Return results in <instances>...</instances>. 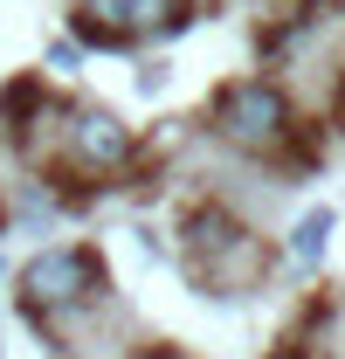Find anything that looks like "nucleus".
<instances>
[{"instance_id":"nucleus-4","label":"nucleus","mask_w":345,"mask_h":359,"mask_svg":"<svg viewBox=\"0 0 345 359\" xmlns=\"http://www.w3.org/2000/svg\"><path fill=\"white\" fill-rule=\"evenodd\" d=\"M62 145H69V159L90 166V173H118L131 159V125H118L111 111H69Z\"/></svg>"},{"instance_id":"nucleus-5","label":"nucleus","mask_w":345,"mask_h":359,"mask_svg":"<svg viewBox=\"0 0 345 359\" xmlns=\"http://www.w3.org/2000/svg\"><path fill=\"white\" fill-rule=\"evenodd\" d=\"M325 235H332V215H325V208H311V215L297 222V242H290V249H297V269H318V256H325Z\"/></svg>"},{"instance_id":"nucleus-3","label":"nucleus","mask_w":345,"mask_h":359,"mask_svg":"<svg viewBox=\"0 0 345 359\" xmlns=\"http://www.w3.org/2000/svg\"><path fill=\"white\" fill-rule=\"evenodd\" d=\"M83 42H138L187 28V0H76Z\"/></svg>"},{"instance_id":"nucleus-6","label":"nucleus","mask_w":345,"mask_h":359,"mask_svg":"<svg viewBox=\"0 0 345 359\" xmlns=\"http://www.w3.org/2000/svg\"><path fill=\"white\" fill-rule=\"evenodd\" d=\"M48 62H55V69H83V48H69V42H55V48H48Z\"/></svg>"},{"instance_id":"nucleus-7","label":"nucleus","mask_w":345,"mask_h":359,"mask_svg":"<svg viewBox=\"0 0 345 359\" xmlns=\"http://www.w3.org/2000/svg\"><path fill=\"white\" fill-rule=\"evenodd\" d=\"M145 359H187V353H172V346H152V353H145Z\"/></svg>"},{"instance_id":"nucleus-2","label":"nucleus","mask_w":345,"mask_h":359,"mask_svg":"<svg viewBox=\"0 0 345 359\" xmlns=\"http://www.w3.org/2000/svg\"><path fill=\"white\" fill-rule=\"evenodd\" d=\"M97 290V256L90 249H42L21 263V304L28 311H76Z\"/></svg>"},{"instance_id":"nucleus-8","label":"nucleus","mask_w":345,"mask_h":359,"mask_svg":"<svg viewBox=\"0 0 345 359\" xmlns=\"http://www.w3.org/2000/svg\"><path fill=\"white\" fill-rule=\"evenodd\" d=\"M269 359H311V353H297V346H290V353H269Z\"/></svg>"},{"instance_id":"nucleus-1","label":"nucleus","mask_w":345,"mask_h":359,"mask_svg":"<svg viewBox=\"0 0 345 359\" xmlns=\"http://www.w3.org/2000/svg\"><path fill=\"white\" fill-rule=\"evenodd\" d=\"M215 125L242 152H276V145H290V132H297V111H290V97L269 83V76H235V83L221 90V104H215Z\"/></svg>"}]
</instances>
